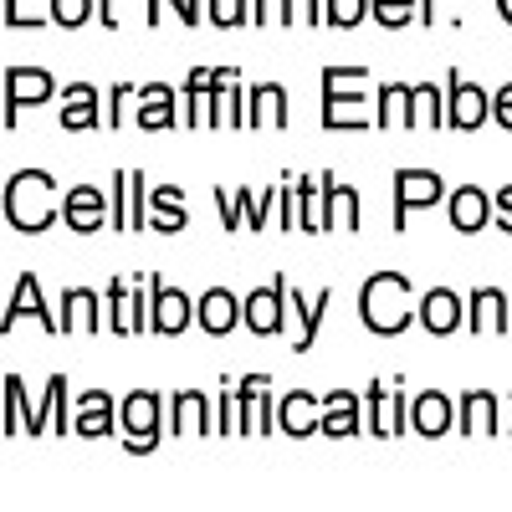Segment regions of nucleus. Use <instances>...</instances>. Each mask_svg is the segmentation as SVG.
Returning <instances> with one entry per match:
<instances>
[{
    "label": "nucleus",
    "mask_w": 512,
    "mask_h": 512,
    "mask_svg": "<svg viewBox=\"0 0 512 512\" xmlns=\"http://www.w3.org/2000/svg\"><path fill=\"white\" fill-rule=\"evenodd\" d=\"M103 297H108V333H118V338L139 333V323H134V287H128V282H108Z\"/></svg>",
    "instance_id": "7c9ffc66"
},
{
    "label": "nucleus",
    "mask_w": 512,
    "mask_h": 512,
    "mask_svg": "<svg viewBox=\"0 0 512 512\" xmlns=\"http://www.w3.org/2000/svg\"><path fill=\"white\" fill-rule=\"evenodd\" d=\"M200 21V0H190V26Z\"/></svg>",
    "instance_id": "5fc2aeb1"
},
{
    "label": "nucleus",
    "mask_w": 512,
    "mask_h": 512,
    "mask_svg": "<svg viewBox=\"0 0 512 512\" xmlns=\"http://www.w3.org/2000/svg\"><path fill=\"white\" fill-rule=\"evenodd\" d=\"M507 323H512L507 292H502V287H477V292H472V328H482V333H507Z\"/></svg>",
    "instance_id": "bb28decb"
},
{
    "label": "nucleus",
    "mask_w": 512,
    "mask_h": 512,
    "mask_svg": "<svg viewBox=\"0 0 512 512\" xmlns=\"http://www.w3.org/2000/svg\"><path fill=\"white\" fill-rule=\"evenodd\" d=\"M262 400H267V374H246L236 384V431L262 436Z\"/></svg>",
    "instance_id": "b1692460"
},
{
    "label": "nucleus",
    "mask_w": 512,
    "mask_h": 512,
    "mask_svg": "<svg viewBox=\"0 0 512 512\" xmlns=\"http://www.w3.org/2000/svg\"><path fill=\"white\" fill-rule=\"evenodd\" d=\"M354 431H359V395H349V390L323 395V436L328 441H349Z\"/></svg>",
    "instance_id": "393cba45"
},
{
    "label": "nucleus",
    "mask_w": 512,
    "mask_h": 512,
    "mask_svg": "<svg viewBox=\"0 0 512 512\" xmlns=\"http://www.w3.org/2000/svg\"><path fill=\"white\" fill-rule=\"evenodd\" d=\"M190 318H195L190 297H185L180 287H164V282L154 277V292H149V328H154L159 338H180Z\"/></svg>",
    "instance_id": "6e6552de"
},
{
    "label": "nucleus",
    "mask_w": 512,
    "mask_h": 512,
    "mask_svg": "<svg viewBox=\"0 0 512 512\" xmlns=\"http://www.w3.org/2000/svg\"><path fill=\"white\" fill-rule=\"evenodd\" d=\"M216 205H221V226H226V231L246 226V205H241V195H226V185H221V190H216Z\"/></svg>",
    "instance_id": "37998d69"
},
{
    "label": "nucleus",
    "mask_w": 512,
    "mask_h": 512,
    "mask_svg": "<svg viewBox=\"0 0 512 512\" xmlns=\"http://www.w3.org/2000/svg\"><path fill=\"white\" fill-rule=\"evenodd\" d=\"M425 123H441V88L436 82H415L410 88V128H425Z\"/></svg>",
    "instance_id": "f704fd0d"
},
{
    "label": "nucleus",
    "mask_w": 512,
    "mask_h": 512,
    "mask_svg": "<svg viewBox=\"0 0 512 512\" xmlns=\"http://www.w3.org/2000/svg\"><path fill=\"white\" fill-rule=\"evenodd\" d=\"M62 216V205H57V185L47 169H21V175H11L6 185V221L26 236L36 231H47L52 221Z\"/></svg>",
    "instance_id": "f257e3e1"
},
{
    "label": "nucleus",
    "mask_w": 512,
    "mask_h": 512,
    "mask_svg": "<svg viewBox=\"0 0 512 512\" xmlns=\"http://www.w3.org/2000/svg\"><path fill=\"white\" fill-rule=\"evenodd\" d=\"M21 313H26V318H36L47 333H62V318H52V308L41 303V282H36L31 272H21V277H16V287H11V303H6V333L21 323Z\"/></svg>",
    "instance_id": "4468645a"
},
{
    "label": "nucleus",
    "mask_w": 512,
    "mask_h": 512,
    "mask_svg": "<svg viewBox=\"0 0 512 512\" xmlns=\"http://www.w3.org/2000/svg\"><path fill=\"white\" fill-rule=\"evenodd\" d=\"M267 21L287 26V0H251V26H267Z\"/></svg>",
    "instance_id": "c03bdc74"
},
{
    "label": "nucleus",
    "mask_w": 512,
    "mask_h": 512,
    "mask_svg": "<svg viewBox=\"0 0 512 512\" xmlns=\"http://www.w3.org/2000/svg\"><path fill=\"white\" fill-rule=\"evenodd\" d=\"M113 231H134V216H128V169L113 175Z\"/></svg>",
    "instance_id": "ea45409f"
},
{
    "label": "nucleus",
    "mask_w": 512,
    "mask_h": 512,
    "mask_svg": "<svg viewBox=\"0 0 512 512\" xmlns=\"http://www.w3.org/2000/svg\"><path fill=\"white\" fill-rule=\"evenodd\" d=\"M390 123L410 128V88L405 82H384L379 88V128H390Z\"/></svg>",
    "instance_id": "72a5a7b5"
},
{
    "label": "nucleus",
    "mask_w": 512,
    "mask_h": 512,
    "mask_svg": "<svg viewBox=\"0 0 512 512\" xmlns=\"http://www.w3.org/2000/svg\"><path fill=\"white\" fill-rule=\"evenodd\" d=\"M451 420H456V410H451V400H446L441 390H425L420 400H410V425H415L425 441L446 436V431H451Z\"/></svg>",
    "instance_id": "412c9836"
},
{
    "label": "nucleus",
    "mask_w": 512,
    "mask_h": 512,
    "mask_svg": "<svg viewBox=\"0 0 512 512\" xmlns=\"http://www.w3.org/2000/svg\"><path fill=\"white\" fill-rule=\"evenodd\" d=\"M236 195H241V205H246V226H251V231H267V205H272L277 195H272V190L256 195V190H246V185H241Z\"/></svg>",
    "instance_id": "a19ab883"
},
{
    "label": "nucleus",
    "mask_w": 512,
    "mask_h": 512,
    "mask_svg": "<svg viewBox=\"0 0 512 512\" xmlns=\"http://www.w3.org/2000/svg\"><path fill=\"white\" fill-rule=\"evenodd\" d=\"M231 88H236V72H231V67H221V72L195 67L190 82H185V118H190V128H216V123H226V113H231Z\"/></svg>",
    "instance_id": "7ed1b4c3"
},
{
    "label": "nucleus",
    "mask_w": 512,
    "mask_h": 512,
    "mask_svg": "<svg viewBox=\"0 0 512 512\" xmlns=\"http://www.w3.org/2000/svg\"><path fill=\"white\" fill-rule=\"evenodd\" d=\"M128 216H134V231L149 226V190H144L139 169H128Z\"/></svg>",
    "instance_id": "58836bf2"
},
{
    "label": "nucleus",
    "mask_w": 512,
    "mask_h": 512,
    "mask_svg": "<svg viewBox=\"0 0 512 512\" xmlns=\"http://www.w3.org/2000/svg\"><path fill=\"white\" fill-rule=\"evenodd\" d=\"M6 26H36V21H26V16L16 11V0H6Z\"/></svg>",
    "instance_id": "3c124183"
},
{
    "label": "nucleus",
    "mask_w": 512,
    "mask_h": 512,
    "mask_svg": "<svg viewBox=\"0 0 512 512\" xmlns=\"http://www.w3.org/2000/svg\"><path fill=\"white\" fill-rule=\"evenodd\" d=\"M451 226L461 231V236H477L487 221H492V200L477 190V185H461V190H451Z\"/></svg>",
    "instance_id": "aec40b11"
},
{
    "label": "nucleus",
    "mask_w": 512,
    "mask_h": 512,
    "mask_svg": "<svg viewBox=\"0 0 512 512\" xmlns=\"http://www.w3.org/2000/svg\"><path fill=\"white\" fill-rule=\"evenodd\" d=\"M328 26H338V31H349V26H359L364 16H369V0H328Z\"/></svg>",
    "instance_id": "4c0bfd02"
},
{
    "label": "nucleus",
    "mask_w": 512,
    "mask_h": 512,
    "mask_svg": "<svg viewBox=\"0 0 512 512\" xmlns=\"http://www.w3.org/2000/svg\"><path fill=\"white\" fill-rule=\"evenodd\" d=\"M98 118H103V98L93 82H67L62 88V128L88 134V128H98Z\"/></svg>",
    "instance_id": "dca6fc26"
},
{
    "label": "nucleus",
    "mask_w": 512,
    "mask_h": 512,
    "mask_svg": "<svg viewBox=\"0 0 512 512\" xmlns=\"http://www.w3.org/2000/svg\"><path fill=\"white\" fill-rule=\"evenodd\" d=\"M103 303L93 287H67L62 292V333H103Z\"/></svg>",
    "instance_id": "2eb2a0df"
},
{
    "label": "nucleus",
    "mask_w": 512,
    "mask_h": 512,
    "mask_svg": "<svg viewBox=\"0 0 512 512\" xmlns=\"http://www.w3.org/2000/svg\"><path fill=\"white\" fill-rule=\"evenodd\" d=\"M292 292V287H287ZM292 303H297V318H303V338H297V354H308L313 344H318V328H323V313H328V303H333V292L328 287H318V297H313V308H308V297H297L292 292Z\"/></svg>",
    "instance_id": "2f4dec72"
},
{
    "label": "nucleus",
    "mask_w": 512,
    "mask_h": 512,
    "mask_svg": "<svg viewBox=\"0 0 512 512\" xmlns=\"http://www.w3.org/2000/svg\"><path fill=\"white\" fill-rule=\"evenodd\" d=\"M318 180H323V231H338V226L359 231V195L344 190L333 175H318Z\"/></svg>",
    "instance_id": "5701e85b"
},
{
    "label": "nucleus",
    "mask_w": 512,
    "mask_h": 512,
    "mask_svg": "<svg viewBox=\"0 0 512 512\" xmlns=\"http://www.w3.org/2000/svg\"><path fill=\"white\" fill-rule=\"evenodd\" d=\"M369 16L384 26V31H400L415 21V0H369Z\"/></svg>",
    "instance_id": "c9c22d12"
},
{
    "label": "nucleus",
    "mask_w": 512,
    "mask_h": 512,
    "mask_svg": "<svg viewBox=\"0 0 512 512\" xmlns=\"http://www.w3.org/2000/svg\"><path fill=\"white\" fill-rule=\"evenodd\" d=\"M492 221L502 226V236H512V185L497 190V200H492Z\"/></svg>",
    "instance_id": "de8ad7c7"
},
{
    "label": "nucleus",
    "mask_w": 512,
    "mask_h": 512,
    "mask_svg": "<svg viewBox=\"0 0 512 512\" xmlns=\"http://www.w3.org/2000/svg\"><path fill=\"white\" fill-rule=\"evenodd\" d=\"M134 123L149 128V134L175 128V88H169V82H144V88H139V113H134Z\"/></svg>",
    "instance_id": "6ab92c4d"
},
{
    "label": "nucleus",
    "mask_w": 512,
    "mask_h": 512,
    "mask_svg": "<svg viewBox=\"0 0 512 512\" xmlns=\"http://www.w3.org/2000/svg\"><path fill=\"white\" fill-rule=\"evenodd\" d=\"M359 318L379 338L405 333L410 328V282L400 272H374L364 282V297H359Z\"/></svg>",
    "instance_id": "f03ea898"
},
{
    "label": "nucleus",
    "mask_w": 512,
    "mask_h": 512,
    "mask_svg": "<svg viewBox=\"0 0 512 512\" xmlns=\"http://www.w3.org/2000/svg\"><path fill=\"white\" fill-rule=\"evenodd\" d=\"M297 226H303V231H323V180L297 175Z\"/></svg>",
    "instance_id": "473e14b6"
},
{
    "label": "nucleus",
    "mask_w": 512,
    "mask_h": 512,
    "mask_svg": "<svg viewBox=\"0 0 512 512\" xmlns=\"http://www.w3.org/2000/svg\"><path fill=\"white\" fill-rule=\"evenodd\" d=\"M26 415H31V405H26V390H21V374H6V436L26 431Z\"/></svg>",
    "instance_id": "e433bc0d"
},
{
    "label": "nucleus",
    "mask_w": 512,
    "mask_h": 512,
    "mask_svg": "<svg viewBox=\"0 0 512 512\" xmlns=\"http://www.w3.org/2000/svg\"><path fill=\"white\" fill-rule=\"evenodd\" d=\"M62 221H67L77 236H93V231H103V226L113 221V200H103L98 185H72V190L62 195Z\"/></svg>",
    "instance_id": "0eeeda50"
},
{
    "label": "nucleus",
    "mask_w": 512,
    "mask_h": 512,
    "mask_svg": "<svg viewBox=\"0 0 512 512\" xmlns=\"http://www.w3.org/2000/svg\"><path fill=\"white\" fill-rule=\"evenodd\" d=\"M149 226L164 231V236L190 226V210H185V190H180V185H159V190H149Z\"/></svg>",
    "instance_id": "4be33fe9"
},
{
    "label": "nucleus",
    "mask_w": 512,
    "mask_h": 512,
    "mask_svg": "<svg viewBox=\"0 0 512 512\" xmlns=\"http://www.w3.org/2000/svg\"><path fill=\"white\" fill-rule=\"evenodd\" d=\"M72 431H77V436H88V441L108 436V431H113V400H108L103 390L82 395V400H77V415H72Z\"/></svg>",
    "instance_id": "cd10ccee"
},
{
    "label": "nucleus",
    "mask_w": 512,
    "mask_h": 512,
    "mask_svg": "<svg viewBox=\"0 0 512 512\" xmlns=\"http://www.w3.org/2000/svg\"><path fill=\"white\" fill-rule=\"evenodd\" d=\"M277 431L303 441L313 431H323V395H308V390H292L282 405H277Z\"/></svg>",
    "instance_id": "9b49d317"
},
{
    "label": "nucleus",
    "mask_w": 512,
    "mask_h": 512,
    "mask_svg": "<svg viewBox=\"0 0 512 512\" xmlns=\"http://www.w3.org/2000/svg\"><path fill=\"white\" fill-rule=\"evenodd\" d=\"M118 420H123V431H128V446L123 451L149 456L159 446V395L154 390H134V395L118 405Z\"/></svg>",
    "instance_id": "39448f33"
},
{
    "label": "nucleus",
    "mask_w": 512,
    "mask_h": 512,
    "mask_svg": "<svg viewBox=\"0 0 512 512\" xmlns=\"http://www.w3.org/2000/svg\"><path fill=\"white\" fill-rule=\"evenodd\" d=\"M52 72H41V67H11L6 72V128H16L21 123V103H47L52 98Z\"/></svg>",
    "instance_id": "9d476101"
},
{
    "label": "nucleus",
    "mask_w": 512,
    "mask_h": 512,
    "mask_svg": "<svg viewBox=\"0 0 512 512\" xmlns=\"http://www.w3.org/2000/svg\"><path fill=\"white\" fill-rule=\"evenodd\" d=\"M236 431V390L226 384L221 390V415H216V436H231Z\"/></svg>",
    "instance_id": "49530a36"
},
{
    "label": "nucleus",
    "mask_w": 512,
    "mask_h": 512,
    "mask_svg": "<svg viewBox=\"0 0 512 512\" xmlns=\"http://www.w3.org/2000/svg\"><path fill=\"white\" fill-rule=\"evenodd\" d=\"M318 26L323 21V11H318V0H287V26Z\"/></svg>",
    "instance_id": "a18cd8bd"
},
{
    "label": "nucleus",
    "mask_w": 512,
    "mask_h": 512,
    "mask_svg": "<svg viewBox=\"0 0 512 512\" xmlns=\"http://www.w3.org/2000/svg\"><path fill=\"white\" fill-rule=\"evenodd\" d=\"M497 16H502V21L512 26V0H497Z\"/></svg>",
    "instance_id": "864d4df0"
},
{
    "label": "nucleus",
    "mask_w": 512,
    "mask_h": 512,
    "mask_svg": "<svg viewBox=\"0 0 512 512\" xmlns=\"http://www.w3.org/2000/svg\"><path fill=\"white\" fill-rule=\"evenodd\" d=\"M164 6H175V16H180V21L190 26V0H149V11H144V21H149V26H159V11H164Z\"/></svg>",
    "instance_id": "8fccbe9b"
},
{
    "label": "nucleus",
    "mask_w": 512,
    "mask_h": 512,
    "mask_svg": "<svg viewBox=\"0 0 512 512\" xmlns=\"http://www.w3.org/2000/svg\"><path fill=\"white\" fill-rule=\"evenodd\" d=\"M246 128H287V88H282V82H256V88H251Z\"/></svg>",
    "instance_id": "a211bd4d"
},
{
    "label": "nucleus",
    "mask_w": 512,
    "mask_h": 512,
    "mask_svg": "<svg viewBox=\"0 0 512 512\" xmlns=\"http://www.w3.org/2000/svg\"><path fill=\"white\" fill-rule=\"evenodd\" d=\"M415 318L425 323V333H436V338H451L456 328H461V318H466V303L451 292V287H431L420 297V308H415Z\"/></svg>",
    "instance_id": "ddd939ff"
},
{
    "label": "nucleus",
    "mask_w": 512,
    "mask_h": 512,
    "mask_svg": "<svg viewBox=\"0 0 512 512\" xmlns=\"http://www.w3.org/2000/svg\"><path fill=\"white\" fill-rule=\"evenodd\" d=\"M441 195H446V185L436 169H410V164L395 169V231H405L415 210H431Z\"/></svg>",
    "instance_id": "20e7f679"
},
{
    "label": "nucleus",
    "mask_w": 512,
    "mask_h": 512,
    "mask_svg": "<svg viewBox=\"0 0 512 512\" xmlns=\"http://www.w3.org/2000/svg\"><path fill=\"white\" fill-rule=\"evenodd\" d=\"M364 405L374 410V436H379V441H390V436H400V431H405V415H400V410H410V405H405L400 395H395V410L384 405V384H379V379L364 390Z\"/></svg>",
    "instance_id": "c756f323"
},
{
    "label": "nucleus",
    "mask_w": 512,
    "mask_h": 512,
    "mask_svg": "<svg viewBox=\"0 0 512 512\" xmlns=\"http://www.w3.org/2000/svg\"><path fill=\"white\" fill-rule=\"evenodd\" d=\"M492 113V98L477 88V82H466L461 72H451V103H446V123L461 128V134H477Z\"/></svg>",
    "instance_id": "1a4fd4ad"
},
{
    "label": "nucleus",
    "mask_w": 512,
    "mask_h": 512,
    "mask_svg": "<svg viewBox=\"0 0 512 512\" xmlns=\"http://www.w3.org/2000/svg\"><path fill=\"white\" fill-rule=\"evenodd\" d=\"M98 6H103V26H108V31H118V11H113V0H98Z\"/></svg>",
    "instance_id": "603ef678"
},
{
    "label": "nucleus",
    "mask_w": 512,
    "mask_h": 512,
    "mask_svg": "<svg viewBox=\"0 0 512 512\" xmlns=\"http://www.w3.org/2000/svg\"><path fill=\"white\" fill-rule=\"evenodd\" d=\"M287 277H272V287H256L246 297V328L256 338H277L287 328Z\"/></svg>",
    "instance_id": "423d86ee"
},
{
    "label": "nucleus",
    "mask_w": 512,
    "mask_h": 512,
    "mask_svg": "<svg viewBox=\"0 0 512 512\" xmlns=\"http://www.w3.org/2000/svg\"><path fill=\"white\" fill-rule=\"evenodd\" d=\"M47 410H52V431H72V420L62 415V410H67V379H62V374L47 379V395H41V405L26 415V436H41V431H47Z\"/></svg>",
    "instance_id": "a878e982"
},
{
    "label": "nucleus",
    "mask_w": 512,
    "mask_h": 512,
    "mask_svg": "<svg viewBox=\"0 0 512 512\" xmlns=\"http://www.w3.org/2000/svg\"><path fill=\"white\" fill-rule=\"evenodd\" d=\"M93 16V0H52V21L57 26H82V21H88Z\"/></svg>",
    "instance_id": "79ce46f5"
},
{
    "label": "nucleus",
    "mask_w": 512,
    "mask_h": 512,
    "mask_svg": "<svg viewBox=\"0 0 512 512\" xmlns=\"http://www.w3.org/2000/svg\"><path fill=\"white\" fill-rule=\"evenodd\" d=\"M492 118L507 128V134H512V82H502V88L492 93Z\"/></svg>",
    "instance_id": "09e8293b"
},
{
    "label": "nucleus",
    "mask_w": 512,
    "mask_h": 512,
    "mask_svg": "<svg viewBox=\"0 0 512 512\" xmlns=\"http://www.w3.org/2000/svg\"><path fill=\"white\" fill-rule=\"evenodd\" d=\"M169 405H175V436H210L216 431V420L205 415V395L200 390H180Z\"/></svg>",
    "instance_id": "c85d7f7f"
},
{
    "label": "nucleus",
    "mask_w": 512,
    "mask_h": 512,
    "mask_svg": "<svg viewBox=\"0 0 512 512\" xmlns=\"http://www.w3.org/2000/svg\"><path fill=\"white\" fill-rule=\"evenodd\" d=\"M456 425L461 436H497L502 420H497V395L492 390H466L456 405Z\"/></svg>",
    "instance_id": "f3484780"
},
{
    "label": "nucleus",
    "mask_w": 512,
    "mask_h": 512,
    "mask_svg": "<svg viewBox=\"0 0 512 512\" xmlns=\"http://www.w3.org/2000/svg\"><path fill=\"white\" fill-rule=\"evenodd\" d=\"M241 318H246V303H236L231 287H210L200 303H195V323H200L210 338H226Z\"/></svg>",
    "instance_id": "f8f14e48"
}]
</instances>
